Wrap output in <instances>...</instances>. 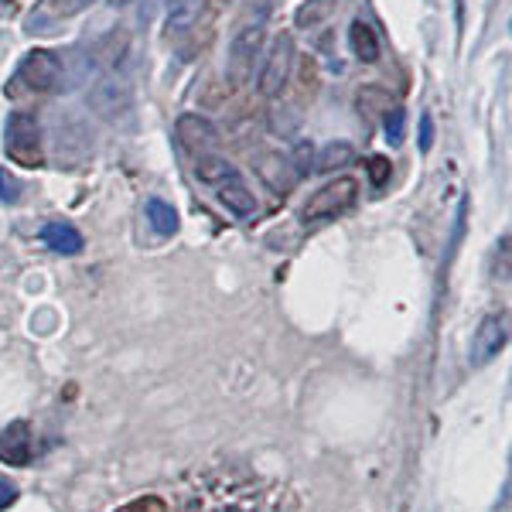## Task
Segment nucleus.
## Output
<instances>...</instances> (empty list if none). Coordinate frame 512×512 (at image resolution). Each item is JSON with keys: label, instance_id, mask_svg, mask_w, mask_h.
Returning a JSON list of instances; mask_svg holds the SVG:
<instances>
[{"label": "nucleus", "instance_id": "obj_1", "mask_svg": "<svg viewBox=\"0 0 512 512\" xmlns=\"http://www.w3.org/2000/svg\"><path fill=\"white\" fill-rule=\"evenodd\" d=\"M178 512H301V499L291 485L216 461L181 482Z\"/></svg>", "mask_w": 512, "mask_h": 512}, {"label": "nucleus", "instance_id": "obj_2", "mask_svg": "<svg viewBox=\"0 0 512 512\" xmlns=\"http://www.w3.org/2000/svg\"><path fill=\"white\" fill-rule=\"evenodd\" d=\"M89 110L106 123H120L134 110V89L120 76H99L89 89Z\"/></svg>", "mask_w": 512, "mask_h": 512}, {"label": "nucleus", "instance_id": "obj_3", "mask_svg": "<svg viewBox=\"0 0 512 512\" xmlns=\"http://www.w3.org/2000/svg\"><path fill=\"white\" fill-rule=\"evenodd\" d=\"M291 69H294V41H291V35H280V38H274L270 52L263 55L260 79H256L260 96L277 99L280 93H284L287 82H291Z\"/></svg>", "mask_w": 512, "mask_h": 512}, {"label": "nucleus", "instance_id": "obj_4", "mask_svg": "<svg viewBox=\"0 0 512 512\" xmlns=\"http://www.w3.org/2000/svg\"><path fill=\"white\" fill-rule=\"evenodd\" d=\"M4 147L14 161L24 168H38L41 164V130L31 113H11L4 127Z\"/></svg>", "mask_w": 512, "mask_h": 512}, {"label": "nucleus", "instance_id": "obj_5", "mask_svg": "<svg viewBox=\"0 0 512 512\" xmlns=\"http://www.w3.org/2000/svg\"><path fill=\"white\" fill-rule=\"evenodd\" d=\"M359 195V181L355 178H335L328 185H321L315 195L304 202L301 219L304 222H321V219H335L338 212H345Z\"/></svg>", "mask_w": 512, "mask_h": 512}, {"label": "nucleus", "instance_id": "obj_6", "mask_svg": "<svg viewBox=\"0 0 512 512\" xmlns=\"http://www.w3.org/2000/svg\"><path fill=\"white\" fill-rule=\"evenodd\" d=\"M18 79L35 93H52L62 86V62L48 48H31L18 65Z\"/></svg>", "mask_w": 512, "mask_h": 512}, {"label": "nucleus", "instance_id": "obj_7", "mask_svg": "<svg viewBox=\"0 0 512 512\" xmlns=\"http://www.w3.org/2000/svg\"><path fill=\"white\" fill-rule=\"evenodd\" d=\"M263 35H267L263 24H246V28L233 38L229 62H226V72H229V82H233V86H243V82L253 76L256 55H260V48H263Z\"/></svg>", "mask_w": 512, "mask_h": 512}, {"label": "nucleus", "instance_id": "obj_8", "mask_svg": "<svg viewBox=\"0 0 512 512\" xmlns=\"http://www.w3.org/2000/svg\"><path fill=\"white\" fill-rule=\"evenodd\" d=\"M253 171L260 175V181L274 195H291L294 185H297L294 164H291V158H284L280 151H256L253 154Z\"/></svg>", "mask_w": 512, "mask_h": 512}, {"label": "nucleus", "instance_id": "obj_9", "mask_svg": "<svg viewBox=\"0 0 512 512\" xmlns=\"http://www.w3.org/2000/svg\"><path fill=\"white\" fill-rule=\"evenodd\" d=\"M509 342V318L506 315H489L478 325V332L472 338V366H489V362L506 349Z\"/></svg>", "mask_w": 512, "mask_h": 512}, {"label": "nucleus", "instance_id": "obj_10", "mask_svg": "<svg viewBox=\"0 0 512 512\" xmlns=\"http://www.w3.org/2000/svg\"><path fill=\"white\" fill-rule=\"evenodd\" d=\"M175 134L181 140V147L192 154H209L219 144V127L202 113H181L175 123Z\"/></svg>", "mask_w": 512, "mask_h": 512}, {"label": "nucleus", "instance_id": "obj_11", "mask_svg": "<svg viewBox=\"0 0 512 512\" xmlns=\"http://www.w3.org/2000/svg\"><path fill=\"white\" fill-rule=\"evenodd\" d=\"M0 461L11 468H28L31 461V427L28 420H14L0 431Z\"/></svg>", "mask_w": 512, "mask_h": 512}, {"label": "nucleus", "instance_id": "obj_12", "mask_svg": "<svg viewBox=\"0 0 512 512\" xmlns=\"http://www.w3.org/2000/svg\"><path fill=\"white\" fill-rule=\"evenodd\" d=\"M41 243L62 256H76V253H82L86 239H82V233L72 226V222H48V226L41 229Z\"/></svg>", "mask_w": 512, "mask_h": 512}, {"label": "nucleus", "instance_id": "obj_13", "mask_svg": "<svg viewBox=\"0 0 512 512\" xmlns=\"http://www.w3.org/2000/svg\"><path fill=\"white\" fill-rule=\"evenodd\" d=\"M219 202L226 205V209L233 212L236 219H250L253 212H256V198H253V192L246 188V181L239 178V175L219 185Z\"/></svg>", "mask_w": 512, "mask_h": 512}, {"label": "nucleus", "instance_id": "obj_14", "mask_svg": "<svg viewBox=\"0 0 512 512\" xmlns=\"http://www.w3.org/2000/svg\"><path fill=\"white\" fill-rule=\"evenodd\" d=\"M205 7H209V0H171L168 7V35H185V31H192L198 21H202Z\"/></svg>", "mask_w": 512, "mask_h": 512}, {"label": "nucleus", "instance_id": "obj_15", "mask_svg": "<svg viewBox=\"0 0 512 512\" xmlns=\"http://www.w3.org/2000/svg\"><path fill=\"white\" fill-rule=\"evenodd\" d=\"M195 175H198V181H205V185H222V181L236 178L239 171L229 158H219V154H198Z\"/></svg>", "mask_w": 512, "mask_h": 512}, {"label": "nucleus", "instance_id": "obj_16", "mask_svg": "<svg viewBox=\"0 0 512 512\" xmlns=\"http://www.w3.org/2000/svg\"><path fill=\"white\" fill-rule=\"evenodd\" d=\"M349 38H352V52L359 55V62H366V65L379 62V38H376L373 24H366L362 18L352 21Z\"/></svg>", "mask_w": 512, "mask_h": 512}, {"label": "nucleus", "instance_id": "obj_17", "mask_svg": "<svg viewBox=\"0 0 512 512\" xmlns=\"http://www.w3.org/2000/svg\"><path fill=\"white\" fill-rule=\"evenodd\" d=\"M355 106H359V113H369V117H386V113H390L396 103H393L390 89L362 86L359 93H355Z\"/></svg>", "mask_w": 512, "mask_h": 512}, {"label": "nucleus", "instance_id": "obj_18", "mask_svg": "<svg viewBox=\"0 0 512 512\" xmlns=\"http://www.w3.org/2000/svg\"><path fill=\"white\" fill-rule=\"evenodd\" d=\"M355 161V147L345 144V140H332L328 147H321L318 158H315V168L318 171H338V168H349V164Z\"/></svg>", "mask_w": 512, "mask_h": 512}, {"label": "nucleus", "instance_id": "obj_19", "mask_svg": "<svg viewBox=\"0 0 512 512\" xmlns=\"http://www.w3.org/2000/svg\"><path fill=\"white\" fill-rule=\"evenodd\" d=\"M147 222L158 236H175L178 233V212L171 209L164 198H151L147 202Z\"/></svg>", "mask_w": 512, "mask_h": 512}, {"label": "nucleus", "instance_id": "obj_20", "mask_svg": "<svg viewBox=\"0 0 512 512\" xmlns=\"http://www.w3.org/2000/svg\"><path fill=\"white\" fill-rule=\"evenodd\" d=\"M335 7H338V0H308V4H301L294 14L297 28H318V24H325L332 18Z\"/></svg>", "mask_w": 512, "mask_h": 512}, {"label": "nucleus", "instance_id": "obj_21", "mask_svg": "<svg viewBox=\"0 0 512 512\" xmlns=\"http://www.w3.org/2000/svg\"><path fill=\"white\" fill-rule=\"evenodd\" d=\"M294 175L297 178H304V175H311L315 171V147H311V140H301V144L294 147Z\"/></svg>", "mask_w": 512, "mask_h": 512}, {"label": "nucleus", "instance_id": "obj_22", "mask_svg": "<svg viewBox=\"0 0 512 512\" xmlns=\"http://www.w3.org/2000/svg\"><path fill=\"white\" fill-rule=\"evenodd\" d=\"M383 127H386V137H390V144H403V127H407V113H403L400 106H393V110L386 113Z\"/></svg>", "mask_w": 512, "mask_h": 512}, {"label": "nucleus", "instance_id": "obj_23", "mask_svg": "<svg viewBox=\"0 0 512 512\" xmlns=\"http://www.w3.org/2000/svg\"><path fill=\"white\" fill-rule=\"evenodd\" d=\"M0 198H4V202H18L21 198V181L11 175V171H4L0 168Z\"/></svg>", "mask_w": 512, "mask_h": 512}, {"label": "nucleus", "instance_id": "obj_24", "mask_svg": "<svg viewBox=\"0 0 512 512\" xmlns=\"http://www.w3.org/2000/svg\"><path fill=\"white\" fill-rule=\"evenodd\" d=\"M369 178H373V185H386V178H390V161L386 158L369 161Z\"/></svg>", "mask_w": 512, "mask_h": 512}, {"label": "nucleus", "instance_id": "obj_25", "mask_svg": "<svg viewBox=\"0 0 512 512\" xmlns=\"http://www.w3.org/2000/svg\"><path fill=\"white\" fill-rule=\"evenodd\" d=\"M434 147V120H431V113H424L420 117V151H431Z\"/></svg>", "mask_w": 512, "mask_h": 512}, {"label": "nucleus", "instance_id": "obj_26", "mask_svg": "<svg viewBox=\"0 0 512 512\" xmlns=\"http://www.w3.org/2000/svg\"><path fill=\"white\" fill-rule=\"evenodd\" d=\"M18 502V485H11L7 478H0V512Z\"/></svg>", "mask_w": 512, "mask_h": 512}, {"label": "nucleus", "instance_id": "obj_27", "mask_svg": "<svg viewBox=\"0 0 512 512\" xmlns=\"http://www.w3.org/2000/svg\"><path fill=\"white\" fill-rule=\"evenodd\" d=\"M93 0H55V11L59 14H79L82 7H89Z\"/></svg>", "mask_w": 512, "mask_h": 512}, {"label": "nucleus", "instance_id": "obj_28", "mask_svg": "<svg viewBox=\"0 0 512 512\" xmlns=\"http://www.w3.org/2000/svg\"><path fill=\"white\" fill-rule=\"evenodd\" d=\"M110 4H113V7H127L130 0H110Z\"/></svg>", "mask_w": 512, "mask_h": 512}]
</instances>
